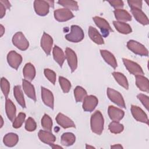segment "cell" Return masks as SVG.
<instances>
[{
	"label": "cell",
	"instance_id": "obj_1",
	"mask_svg": "<svg viewBox=\"0 0 149 149\" xmlns=\"http://www.w3.org/2000/svg\"><path fill=\"white\" fill-rule=\"evenodd\" d=\"M104 118L99 111H96L91 116L90 125L93 132L100 135L104 129Z\"/></svg>",
	"mask_w": 149,
	"mask_h": 149
},
{
	"label": "cell",
	"instance_id": "obj_2",
	"mask_svg": "<svg viewBox=\"0 0 149 149\" xmlns=\"http://www.w3.org/2000/svg\"><path fill=\"white\" fill-rule=\"evenodd\" d=\"M84 37V34L81 27L77 25H72L70 33L65 36V38L72 42H79L83 40Z\"/></svg>",
	"mask_w": 149,
	"mask_h": 149
},
{
	"label": "cell",
	"instance_id": "obj_3",
	"mask_svg": "<svg viewBox=\"0 0 149 149\" xmlns=\"http://www.w3.org/2000/svg\"><path fill=\"white\" fill-rule=\"evenodd\" d=\"M13 44L18 49L22 51L26 50L29 46V42L24 34L21 32H17L12 37Z\"/></svg>",
	"mask_w": 149,
	"mask_h": 149
},
{
	"label": "cell",
	"instance_id": "obj_4",
	"mask_svg": "<svg viewBox=\"0 0 149 149\" xmlns=\"http://www.w3.org/2000/svg\"><path fill=\"white\" fill-rule=\"evenodd\" d=\"M127 47L133 53L141 56H148V49L141 44L139 42L131 40L127 43Z\"/></svg>",
	"mask_w": 149,
	"mask_h": 149
},
{
	"label": "cell",
	"instance_id": "obj_5",
	"mask_svg": "<svg viewBox=\"0 0 149 149\" xmlns=\"http://www.w3.org/2000/svg\"><path fill=\"white\" fill-rule=\"evenodd\" d=\"M93 19L96 26L101 30L104 37H107L110 32L113 31L108 22L105 19L98 16H95Z\"/></svg>",
	"mask_w": 149,
	"mask_h": 149
},
{
	"label": "cell",
	"instance_id": "obj_6",
	"mask_svg": "<svg viewBox=\"0 0 149 149\" xmlns=\"http://www.w3.org/2000/svg\"><path fill=\"white\" fill-rule=\"evenodd\" d=\"M107 93L109 99L112 102H113L120 107L123 108H126L125 101L123 98V97L118 91H116L113 88H108L107 90Z\"/></svg>",
	"mask_w": 149,
	"mask_h": 149
},
{
	"label": "cell",
	"instance_id": "obj_7",
	"mask_svg": "<svg viewBox=\"0 0 149 149\" xmlns=\"http://www.w3.org/2000/svg\"><path fill=\"white\" fill-rule=\"evenodd\" d=\"M123 62L127 70L133 75H143L144 72L141 66L137 63L128 59L123 58Z\"/></svg>",
	"mask_w": 149,
	"mask_h": 149
},
{
	"label": "cell",
	"instance_id": "obj_8",
	"mask_svg": "<svg viewBox=\"0 0 149 149\" xmlns=\"http://www.w3.org/2000/svg\"><path fill=\"white\" fill-rule=\"evenodd\" d=\"M54 17L57 21L63 22L71 19L74 17V15L70 10L66 8H61L54 11Z\"/></svg>",
	"mask_w": 149,
	"mask_h": 149
},
{
	"label": "cell",
	"instance_id": "obj_9",
	"mask_svg": "<svg viewBox=\"0 0 149 149\" xmlns=\"http://www.w3.org/2000/svg\"><path fill=\"white\" fill-rule=\"evenodd\" d=\"M49 5L47 1L36 0L34 2V8L36 13L41 16L47 15L49 12Z\"/></svg>",
	"mask_w": 149,
	"mask_h": 149
},
{
	"label": "cell",
	"instance_id": "obj_10",
	"mask_svg": "<svg viewBox=\"0 0 149 149\" xmlns=\"http://www.w3.org/2000/svg\"><path fill=\"white\" fill-rule=\"evenodd\" d=\"M131 112L133 118L137 120L138 122H140L142 123H144L148 125V119L146 113L142 110L140 107L132 105L131 106Z\"/></svg>",
	"mask_w": 149,
	"mask_h": 149
},
{
	"label": "cell",
	"instance_id": "obj_11",
	"mask_svg": "<svg viewBox=\"0 0 149 149\" xmlns=\"http://www.w3.org/2000/svg\"><path fill=\"white\" fill-rule=\"evenodd\" d=\"M7 61L10 66L17 69L22 62V57L16 51H11L7 55Z\"/></svg>",
	"mask_w": 149,
	"mask_h": 149
},
{
	"label": "cell",
	"instance_id": "obj_12",
	"mask_svg": "<svg viewBox=\"0 0 149 149\" xmlns=\"http://www.w3.org/2000/svg\"><path fill=\"white\" fill-rule=\"evenodd\" d=\"M83 101V109L87 112L93 111L98 103L97 98L93 95H87Z\"/></svg>",
	"mask_w": 149,
	"mask_h": 149
},
{
	"label": "cell",
	"instance_id": "obj_13",
	"mask_svg": "<svg viewBox=\"0 0 149 149\" xmlns=\"http://www.w3.org/2000/svg\"><path fill=\"white\" fill-rule=\"evenodd\" d=\"M66 58L67 59L68 65L71 69V72L75 71L77 67V58L76 53L73 50L70 48H66L65 50Z\"/></svg>",
	"mask_w": 149,
	"mask_h": 149
},
{
	"label": "cell",
	"instance_id": "obj_14",
	"mask_svg": "<svg viewBox=\"0 0 149 149\" xmlns=\"http://www.w3.org/2000/svg\"><path fill=\"white\" fill-rule=\"evenodd\" d=\"M52 44V38L49 34L44 32L41 38V47L47 55H50Z\"/></svg>",
	"mask_w": 149,
	"mask_h": 149
},
{
	"label": "cell",
	"instance_id": "obj_15",
	"mask_svg": "<svg viewBox=\"0 0 149 149\" xmlns=\"http://www.w3.org/2000/svg\"><path fill=\"white\" fill-rule=\"evenodd\" d=\"M55 119L57 123L64 129L75 127V125L73 120L62 113H58Z\"/></svg>",
	"mask_w": 149,
	"mask_h": 149
},
{
	"label": "cell",
	"instance_id": "obj_16",
	"mask_svg": "<svg viewBox=\"0 0 149 149\" xmlns=\"http://www.w3.org/2000/svg\"><path fill=\"white\" fill-rule=\"evenodd\" d=\"M41 98L43 102L52 109H54V95L49 90L41 87Z\"/></svg>",
	"mask_w": 149,
	"mask_h": 149
},
{
	"label": "cell",
	"instance_id": "obj_17",
	"mask_svg": "<svg viewBox=\"0 0 149 149\" xmlns=\"http://www.w3.org/2000/svg\"><path fill=\"white\" fill-rule=\"evenodd\" d=\"M108 112L110 119L113 121L119 122L124 116V111L114 106L110 105L108 109Z\"/></svg>",
	"mask_w": 149,
	"mask_h": 149
},
{
	"label": "cell",
	"instance_id": "obj_18",
	"mask_svg": "<svg viewBox=\"0 0 149 149\" xmlns=\"http://www.w3.org/2000/svg\"><path fill=\"white\" fill-rule=\"evenodd\" d=\"M22 86L24 93L26 94L27 97L33 100L34 101H36V95L35 89L32 84H31L30 81L23 79L22 80Z\"/></svg>",
	"mask_w": 149,
	"mask_h": 149
},
{
	"label": "cell",
	"instance_id": "obj_19",
	"mask_svg": "<svg viewBox=\"0 0 149 149\" xmlns=\"http://www.w3.org/2000/svg\"><path fill=\"white\" fill-rule=\"evenodd\" d=\"M38 136L41 141L49 145L53 144L56 140L55 136L50 131L40 130L38 132Z\"/></svg>",
	"mask_w": 149,
	"mask_h": 149
},
{
	"label": "cell",
	"instance_id": "obj_20",
	"mask_svg": "<svg viewBox=\"0 0 149 149\" xmlns=\"http://www.w3.org/2000/svg\"><path fill=\"white\" fill-rule=\"evenodd\" d=\"M131 12L134 17L138 22H139L143 25L148 24V19L147 16L145 15V13L141 9L137 8H132L131 9Z\"/></svg>",
	"mask_w": 149,
	"mask_h": 149
},
{
	"label": "cell",
	"instance_id": "obj_21",
	"mask_svg": "<svg viewBox=\"0 0 149 149\" xmlns=\"http://www.w3.org/2000/svg\"><path fill=\"white\" fill-rule=\"evenodd\" d=\"M88 34L90 39L94 42L95 44L98 45H101L104 43L102 36L100 34L98 30L93 27V26H90L88 30Z\"/></svg>",
	"mask_w": 149,
	"mask_h": 149
},
{
	"label": "cell",
	"instance_id": "obj_22",
	"mask_svg": "<svg viewBox=\"0 0 149 149\" xmlns=\"http://www.w3.org/2000/svg\"><path fill=\"white\" fill-rule=\"evenodd\" d=\"M23 74L24 79L29 81H31L36 76V69L31 63H27L23 69Z\"/></svg>",
	"mask_w": 149,
	"mask_h": 149
},
{
	"label": "cell",
	"instance_id": "obj_23",
	"mask_svg": "<svg viewBox=\"0 0 149 149\" xmlns=\"http://www.w3.org/2000/svg\"><path fill=\"white\" fill-rule=\"evenodd\" d=\"M5 109H6V115L8 119L10 121L13 122L16 117V109L13 102L10 99H8V98L6 99Z\"/></svg>",
	"mask_w": 149,
	"mask_h": 149
},
{
	"label": "cell",
	"instance_id": "obj_24",
	"mask_svg": "<svg viewBox=\"0 0 149 149\" xmlns=\"http://www.w3.org/2000/svg\"><path fill=\"white\" fill-rule=\"evenodd\" d=\"M100 53L104 61L111 67H112L113 69H115L117 67L116 60L112 53L104 49H101Z\"/></svg>",
	"mask_w": 149,
	"mask_h": 149
},
{
	"label": "cell",
	"instance_id": "obj_25",
	"mask_svg": "<svg viewBox=\"0 0 149 149\" xmlns=\"http://www.w3.org/2000/svg\"><path fill=\"white\" fill-rule=\"evenodd\" d=\"M115 17L118 22H129L132 20V16L129 13L122 9H116L113 11Z\"/></svg>",
	"mask_w": 149,
	"mask_h": 149
},
{
	"label": "cell",
	"instance_id": "obj_26",
	"mask_svg": "<svg viewBox=\"0 0 149 149\" xmlns=\"http://www.w3.org/2000/svg\"><path fill=\"white\" fill-rule=\"evenodd\" d=\"M136 84L140 90L147 93L149 91L148 79L143 75L136 76Z\"/></svg>",
	"mask_w": 149,
	"mask_h": 149
},
{
	"label": "cell",
	"instance_id": "obj_27",
	"mask_svg": "<svg viewBox=\"0 0 149 149\" xmlns=\"http://www.w3.org/2000/svg\"><path fill=\"white\" fill-rule=\"evenodd\" d=\"M53 57L54 60L59 64L61 68L63 64L66 56L63 53L62 49L59 47L55 45L53 48Z\"/></svg>",
	"mask_w": 149,
	"mask_h": 149
},
{
	"label": "cell",
	"instance_id": "obj_28",
	"mask_svg": "<svg viewBox=\"0 0 149 149\" xmlns=\"http://www.w3.org/2000/svg\"><path fill=\"white\" fill-rule=\"evenodd\" d=\"M19 141L18 136L13 133H9L6 134L3 139V142L4 144L9 147L15 146Z\"/></svg>",
	"mask_w": 149,
	"mask_h": 149
},
{
	"label": "cell",
	"instance_id": "obj_29",
	"mask_svg": "<svg viewBox=\"0 0 149 149\" xmlns=\"http://www.w3.org/2000/svg\"><path fill=\"white\" fill-rule=\"evenodd\" d=\"M113 24L116 30L122 34H127L130 33L132 31L130 26L125 22L113 21Z\"/></svg>",
	"mask_w": 149,
	"mask_h": 149
},
{
	"label": "cell",
	"instance_id": "obj_30",
	"mask_svg": "<svg viewBox=\"0 0 149 149\" xmlns=\"http://www.w3.org/2000/svg\"><path fill=\"white\" fill-rule=\"evenodd\" d=\"M13 94L17 102L19 104V105L23 108H26L25 100L20 86H16L14 87Z\"/></svg>",
	"mask_w": 149,
	"mask_h": 149
},
{
	"label": "cell",
	"instance_id": "obj_31",
	"mask_svg": "<svg viewBox=\"0 0 149 149\" xmlns=\"http://www.w3.org/2000/svg\"><path fill=\"white\" fill-rule=\"evenodd\" d=\"M76 140V137L72 133L66 132L61 136V143L65 146H70L74 144Z\"/></svg>",
	"mask_w": 149,
	"mask_h": 149
},
{
	"label": "cell",
	"instance_id": "obj_32",
	"mask_svg": "<svg viewBox=\"0 0 149 149\" xmlns=\"http://www.w3.org/2000/svg\"><path fill=\"white\" fill-rule=\"evenodd\" d=\"M112 74L120 86H122L125 89L128 90L129 88L128 81L126 76L124 74H123L120 72H113L112 73Z\"/></svg>",
	"mask_w": 149,
	"mask_h": 149
},
{
	"label": "cell",
	"instance_id": "obj_33",
	"mask_svg": "<svg viewBox=\"0 0 149 149\" xmlns=\"http://www.w3.org/2000/svg\"><path fill=\"white\" fill-rule=\"evenodd\" d=\"M74 95L76 102H81L87 95V93L83 87L77 86L74 90Z\"/></svg>",
	"mask_w": 149,
	"mask_h": 149
},
{
	"label": "cell",
	"instance_id": "obj_34",
	"mask_svg": "<svg viewBox=\"0 0 149 149\" xmlns=\"http://www.w3.org/2000/svg\"><path fill=\"white\" fill-rule=\"evenodd\" d=\"M58 3L61 6L65 7V8L69 10H77L79 6L77 2L74 1H68V0H60L58 1Z\"/></svg>",
	"mask_w": 149,
	"mask_h": 149
},
{
	"label": "cell",
	"instance_id": "obj_35",
	"mask_svg": "<svg viewBox=\"0 0 149 149\" xmlns=\"http://www.w3.org/2000/svg\"><path fill=\"white\" fill-rule=\"evenodd\" d=\"M108 128L111 133L114 134H118L123 130L124 127L123 125L120 123L119 122L112 121L109 123Z\"/></svg>",
	"mask_w": 149,
	"mask_h": 149
},
{
	"label": "cell",
	"instance_id": "obj_36",
	"mask_svg": "<svg viewBox=\"0 0 149 149\" xmlns=\"http://www.w3.org/2000/svg\"><path fill=\"white\" fill-rule=\"evenodd\" d=\"M41 125L42 127L48 131H51L52 127V120L50 116L47 114H44L41 119Z\"/></svg>",
	"mask_w": 149,
	"mask_h": 149
},
{
	"label": "cell",
	"instance_id": "obj_37",
	"mask_svg": "<svg viewBox=\"0 0 149 149\" xmlns=\"http://www.w3.org/2000/svg\"><path fill=\"white\" fill-rule=\"evenodd\" d=\"M59 82L63 93H67L70 91L71 88V83L67 79L62 76H59Z\"/></svg>",
	"mask_w": 149,
	"mask_h": 149
},
{
	"label": "cell",
	"instance_id": "obj_38",
	"mask_svg": "<svg viewBox=\"0 0 149 149\" xmlns=\"http://www.w3.org/2000/svg\"><path fill=\"white\" fill-rule=\"evenodd\" d=\"M1 88L5 98H8V96L10 90V84L9 81L7 80V79H6L4 77L1 78Z\"/></svg>",
	"mask_w": 149,
	"mask_h": 149
},
{
	"label": "cell",
	"instance_id": "obj_39",
	"mask_svg": "<svg viewBox=\"0 0 149 149\" xmlns=\"http://www.w3.org/2000/svg\"><path fill=\"white\" fill-rule=\"evenodd\" d=\"M25 118L26 114L23 112H20L13 122V127L15 129H18L20 127L23 123Z\"/></svg>",
	"mask_w": 149,
	"mask_h": 149
},
{
	"label": "cell",
	"instance_id": "obj_40",
	"mask_svg": "<svg viewBox=\"0 0 149 149\" xmlns=\"http://www.w3.org/2000/svg\"><path fill=\"white\" fill-rule=\"evenodd\" d=\"M44 73L47 79L53 84H55L56 77V73L49 69H45L44 70Z\"/></svg>",
	"mask_w": 149,
	"mask_h": 149
},
{
	"label": "cell",
	"instance_id": "obj_41",
	"mask_svg": "<svg viewBox=\"0 0 149 149\" xmlns=\"http://www.w3.org/2000/svg\"><path fill=\"white\" fill-rule=\"evenodd\" d=\"M37 127V125L35 120L31 117L29 118L25 123V129L29 132H33L36 130Z\"/></svg>",
	"mask_w": 149,
	"mask_h": 149
},
{
	"label": "cell",
	"instance_id": "obj_42",
	"mask_svg": "<svg viewBox=\"0 0 149 149\" xmlns=\"http://www.w3.org/2000/svg\"><path fill=\"white\" fill-rule=\"evenodd\" d=\"M137 97L141 102V103L146 107V108L147 110H148V105H149V98H148V97L143 94H139L137 95Z\"/></svg>",
	"mask_w": 149,
	"mask_h": 149
},
{
	"label": "cell",
	"instance_id": "obj_43",
	"mask_svg": "<svg viewBox=\"0 0 149 149\" xmlns=\"http://www.w3.org/2000/svg\"><path fill=\"white\" fill-rule=\"evenodd\" d=\"M127 3L130 7L132 8H137L141 9L142 8V1H127Z\"/></svg>",
	"mask_w": 149,
	"mask_h": 149
},
{
	"label": "cell",
	"instance_id": "obj_44",
	"mask_svg": "<svg viewBox=\"0 0 149 149\" xmlns=\"http://www.w3.org/2000/svg\"><path fill=\"white\" fill-rule=\"evenodd\" d=\"M108 2L110 3V5L113 6L115 9H121L124 3L122 1L120 0H116V1H109Z\"/></svg>",
	"mask_w": 149,
	"mask_h": 149
},
{
	"label": "cell",
	"instance_id": "obj_45",
	"mask_svg": "<svg viewBox=\"0 0 149 149\" xmlns=\"http://www.w3.org/2000/svg\"><path fill=\"white\" fill-rule=\"evenodd\" d=\"M6 8L5 7V6L0 2V18L2 19L5 15V12H6Z\"/></svg>",
	"mask_w": 149,
	"mask_h": 149
},
{
	"label": "cell",
	"instance_id": "obj_46",
	"mask_svg": "<svg viewBox=\"0 0 149 149\" xmlns=\"http://www.w3.org/2000/svg\"><path fill=\"white\" fill-rule=\"evenodd\" d=\"M0 2L2 3L4 6L5 7L8 9H9L11 7V5L10 3V2L8 1H6V0H0Z\"/></svg>",
	"mask_w": 149,
	"mask_h": 149
},
{
	"label": "cell",
	"instance_id": "obj_47",
	"mask_svg": "<svg viewBox=\"0 0 149 149\" xmlns=\"http://www.w3.org/2000/svg\"><path fill=\"white\" fill-rule=\"evenodd\" d=\"M4 33H5V28L2 24H1L0 25V36L2 37L4 34Z\"/></svg>",
	"mask_w": 149,
	"mask_h": 149
},
{
	"label": "cell",
	"instance_id": "obj_48",
	"mask_svg": "<svg viewBox=\"0 0 149 149\" xmlns=\"http://www.w3.org/2000/svg\"><path fill=\"white\" fill-rule=\"evenodd\" d=\"M111 148H123V147L120 144H115V145L111 146Z\"/></svg>",
	"mask_w": 149,
	"mask_h": 149
},
{
	"label": "cell",
	"instance_id": "obj_49",
	"mask_svg": "<svg viewBox=\"0 0 149 149\" xmlns=\"http://www.w3.org/2000/svg\"><path fill=\"white\" fill-rule=\"evenodd\" d=\"M50 146H51V147L52 148H63L61 146H58V145H55V144H54V143L53 144H50Z\"/></svg>",
	"mask_w": 149,
	"mask_h": 149
},
{
	"label": "cell",
	"instance_id": "obj_50",
	"mask_svg": "<svg viewBox=\"0 0 149 149\" xmlns=\"http://www.w3.org/2000/svg\"><path fill=\"white\" fill-rule=\"evenodd\" d=\"M47 1V2L48 3V4H49V6L50 7H52V8H54V1Z\"/></svg>",
	"mask_w": 149,
	"mask_h": 149
},
{
	"label": "cell",
	"instance_id": "obj_51",
	"mask_svg": "<svg viewBox=\"0 0 149 149\" xmlns=\"http://www.w3.org/2000/svg\"><path fill=\"white\" fill-rule=\"evenodd\" d=\"M86 148H87V149H88H88H89V148H95V147H93V146H89V145L86 144Z\"/></svg>",
	"mask_w": 149,
	"mask_h": 149
},
{
	"label": "cell",
	"instance_id": "obj_52",
	"mask_svg": "<svg viewBox=\"0 0 149 149\" xmlns=\"http://www.w3.org/2000/svg\"><path fill=\"white\" fill-rule=\"evenodd\" d=\"M1 127H2L3 126V120L2 116H1Z\"/></svg>",
	"mask_w": 149,
	"mask_h": 149
}]
</instances>
